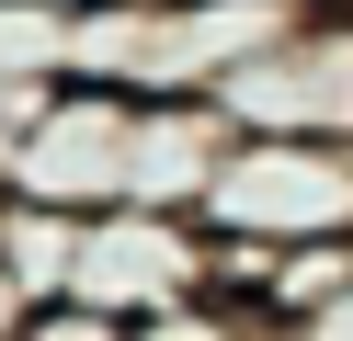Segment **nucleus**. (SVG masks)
Returning <instances> with one entry per match:
<instances>
[{
  "label": "nucleus",
  "instance_id": "obj_1",
  "mask_svg": "<svg viewBox=\"0 0 353 341\" xmlns=\"http://www.w3.org/2000/svg\"><path fill=\"white\" fill-rule=\"evenodd\" d=\"M194 216L216 239H262V250H307V239H353V136H285V125H228L205 205Z\"/></svg>",
  "mask_w": 353,
  "mask_h": 341
},
{
  "label": "nucleus",
  "instance_id": "obj_2",
  "mask_svg": "<svg viewBox=\"0 0 353 341\" xmlns=\"http://www.w3.org/2000/svg\"><path fill=\"white\" fill-rule=\"evenodd\" d=\"M228 125H285V136H353V12H296L274 45L216 80Z\"/></svg>",
  "mask_w": 353,
  "mask_h": 341
}]
</instances>
